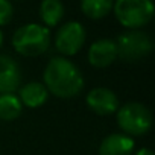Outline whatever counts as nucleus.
<instances>
[{
	"mask_svg": "<svg viewBox=\"0 0 155 155\" xmlns=\"http://www.w3.org/2000/svg\"><path fill=\"white\" fill-rule=\"evenodd\" d=\"M44 87L61 99L76 97L84 88V76L70 59L56 56L44 68Z\"/></svg>",
	"mask_w": 155,
	"mask_h": 155,
	"instance_id": "nucleus-1",
	"label": "nucleus"
},
{
	"mask_svg": "<svg viewBox=\"0 0 155 155\" xmlns=\"http://www.w3.org/2000/svg\"><path fill=\"white\" fill-rule=\"evenodd\" d=\"M12 46L23 56H40L50 46V32L43 25H25L15 31Z\"/></svg>",
	"mask_w": 155,
	"mask_h": 155,
	"instance_id": "nucleus-2",
	"label": "nucleus"
},
{
	"mask_svg": "<svg viewBox=\"0 0 155 155\" xmlns=\"http://www.w3.org/2000/svg\"><path fill=\"white\" fill-rule=\"evenodd\" d=\"M113 11L120 25L128 29L146 26L153 17L152 0H116Z\"/></svg>",
	"mask_w": 155,
	"mask_h": 155,
	"instance_id": "nucleus-3",
	"label": "nucleus"
},
{
	"mask_svg": "<svg viewBox=\"0 0 155 155\" xmlns=\"http://www.w3.org/2000/svg\"><path fill=\"white\" fill-rule=\"evenodd\" d=\"M117 125L126 135H144L152 126V114L143 104L131 102L117 110Z\"/></svg>",
	"mask_w": 155,
	"mask_h": 155,
	"instance_id": "nucleus-4",
	"label": "nucleus"
},
{
	"mask_svg": "<svg viewBox=\"0 0 155 155\" xmlns=\"http://www.w3.org/2000/svg\"><path fill=\"white\" fill-rule=\"evenodd\" d=\"M117 56L126 62H137L147 56L152 52V40L150 37L138 29H129L123 32L117 41Z\"/></svg>",
	"mask_w": 155,
	"mask_h": 155,
	"instance_id": "nucleus-5",
	"label": "nucleus"
},
{
	"mask_svg": "<svg viewBox=\"0 0 155 155\" xmlns=\"http://www.w3.org/2000/svg\"><path fill=\"white\" fill-rule=\"evenodd\" d=\"M85 43V29L78 21L62 25L55 37V47L64 56H73L82 49Z\"/></svg>",
	"mask_w": 155,
	"mask_h": 155,
	"instance_id": "nucleus-6",
	"label": "nucleus"
},
{
	"mask_svg": "<svg viewBox=\"0 0 155 155\" xmlns=\"http://www.w3.org/2000/svg\"><path fill=\"white\" fill-rule=\"evenodd\" d=\"M87 105L99 116H108L119 110V99L116 93L105 87H97L87 94Z\"/></svg>",
	"mask_w": 155,
	"mask_h": 155,
	"instance_id": "nucleus-7",
	"label": "nucleus"
},
{
	"mask_svg": "<svg viewBox=\"0 0 155 155\" xmlns=\"http://www.w3.org/2000/svg\"><path fill=\"white\" fill-rule=\"evenodd\" d=\"M21 71L15 59L8 55H0V94H8L18 90Z\"/></svg>",
	"mask_w": 155,
	"mask_h": 155,
	"instance_id": "nucleus-8",
	"label": "nucleus"
},
{
	"mask_svg": "<svg viewBox=\"0 0 155 155\" xmlns=\"http://www.w3.org/2000/svg\"><path fill=\"white\" fill-rule=\"evenodd\" d=\"M117 59V46L114 40L102 38L88 49V62L96 68H105Z\"/></svg>",
	"mask_w": 155,
	"mask_h": 155,
	"instance_id": "nucleus-9",
	"label": "nucleus"
},
{
	"mask_svg": "<svg viewBox=\"0 0 155 155\" xmlns=\"http://www.w3.org/2000/svg\"><path fill=\"white\" fill-rule=\"evenodd\" d=\"M134 140L126 134H110L107 135L101 146L99 155H131L134 150Z\"/></svg>",
	"mask_w": 155,
	"mask_h": 155,
	"instance_id": "nucleus-10",
	"label": "nucleus"
},
{
	"mask_svg": "<svg viewBox=\"0 0 155 155\" xmlns=\"http://www.w3.org/2000/svg\"><path fill=\"white\" fill-rule=\"evenodd\" d=\"M49 97V91L41 82H29L25 84L18 91V99L21 105H26L29 108H38L41 107Z\"/></svg>",
	"mask_w": 155,
	"mask_h": 155,
	"instance_id": "nucleus-11",
	"label": "nucleus"
},
{
	"mask_svg": "<svg viewBox=\"0 0 155 155\" xmlns=\"http://www.w3.org/2000/svg\"><path fill=\"white\" fill-rule=\"evenodd\" d=\"M64 17V5L61 0H43L40 5V18L44 26L53 28Z\"/></svg>",
	"mask_w": 155,
	"mask_h": 155,
	"instance_id": "nucleus-12",
	"label": "nucleus"
},
{
	"mask_svg": "<svg viewBox=\"0 0 155 155\" xmlns=\"http://www.w3.org/2000/svg\"><path fill=\"white\" fill-rule=\"evenodd\" d=\"M114 0H81L82 12L91 20H101L113 11Z\"/></svg>",
	"mask_w": 155,
	"mask_h": 155,
	"instance_id": "nucleus-13",
	"label": "nucleus"
},
{
	"mask_svg": "<svg viewBox=\"0 0 155 155\" xmlns=\"http://www.w3.org/2000/svg\"><path fill=\"white\" fill-rule=\"evenodd\" d=\"M23 105L18 99V96H15L14 93H8V94H0V120H15L20 114H21Z\"/></svg>",
	"mask_w": 155,
	"mask_h": 155,
	"instance_id": "nucleus-14",
	"label": "nucleus"
},
{
	"mask_svg": "<svg viewBox=\"0 0 155 155\" xmlns=\"http://www.w3.org/2000/svg\"><path fill=\"white\" fill-rule=\"evenodd\" d=\"M12 5L9 0H0V26H5L12 20Z\"/></svg>",
	"mask_w": 155,
	"mask_h": 155,
	"instance_id": "nucleus-15",
	"label": "nucleus"
},
{
	"mask_svg": "<svg viewBox=\"0 0 155 155\" xmlns=\"http://www.w3.org/2000/svg\"><path fill=\"white\" fill-rule=\"evenodd\" d=\"M135 155H153V152L150 149H140Z\"/></svg>",
	"mask_w": 155,
	"mask_h": 155,
	"instance_id": "nucleus-16",
	"label": "nucleus"
},
{
	"mask_svg": "<svg viewBox=\"0 0 155 155\" xmlns=\"http://www.w3.org/2000/svg\"><path fill=\"white\" fill-rule=\"evenodd\" d=\"M2 44H3V34L0 31V47H2Z\"/></svg>",
	"mask_w": 155,
	"mask_h": 155,
	"instance_id": "nucleus-17",
	"label": "nucleus"
}]
</instances>
